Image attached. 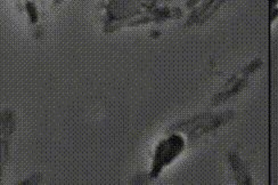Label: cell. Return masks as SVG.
Returning a JSON list of instances; mask_svg holds the SVG:
<instances>
[{"label":"cell","mask_w":278,"mask_h":185,"mask_svg":"<svg viewBox=\"0 0 278 185\" xmlns=\"http://www.w3.org/2000/svg\"><path fill=\"white\" fill-rule=\"evenodd\" d=\"M185 148V139L180 135L173 134L158 144L153 158L150 177H158L164 167L171 164Z\"/></svg>","instance_id":"1"},{"label":"cell","mask_w":278,"mask_h":185,"mask_svg":"<svg viewBox=\"0 0 278 185\" xmlns=\"http://www.w3.org/2000/svg\"><path fill=\"white\" fill-rule=\"evenodd\" d=\"M16 120L15 113L9 110H5L1 113V160L9 154V141L15 132Z\"/></svg>","instance_id":"2"},{"label":"cell","mask_w":278,"mask_h":185,"mask_svg":"<svg viewBox=\"0 0 278 185\" xmlns=\"http://www.w3.org/2000/svg\"><path fill=\"white\" fill-rule=\"evenodd\" d=\"M40 181H42V175L40 174H33L32 176H30L27 180L22 181L19 184H39Z\"/></svg>","instance_id":"3"},{"label":"cell","mask_w":278,"mask_h":185,"mask_svg":"<svg viewBox=\"0 0 278 185\" xmlns=\"http://www.w3.org/2000/svg\"><path fill=\"white\" fill-rule=\"evenodd\" d=\"M277 17H278V7L270 9V23H273Z\"/></svg>","instance_id":"4"},{"label":"cell","mask_w":278,"mask_h":185,"mask_svg":"<svg viewBox=\"0 0 278 185\" xmlns=\"http://www.w3.org/2000/svg\"><path fill=\"white\" fill-rule=\"evenodd\" d=\"M198 1H199V0H188V1L186 2V6H187L188 8H191V7H193V6H194L195 4H197Z\"/></svg>","instance_id":"5"},{"label":"cell","mask_w":278,"mask_h":185,"mask_svg":"<svg viewBox=\"0 0 278 185\" xmlns=\"http://www.w3.org/2000/svg\"><path fill=\"white\" fill-rule=\"evenodd\" d=\"M278 5V0H270V9H273Z\"/></svg>","instance_id":"6"},{"label":"cell","mask_w":278,"mask_h":185,"mask_svg":"<svg viewBox=\"0 0 278 185\" xmlns=\"http://www.w3.org/2000/svg\"><path fill=\"white\" fill-rule=\"evenodd\" d=\"M62 1H63V0H54V2H53V7H56V6L61 5V4H62Z\"/></svg>","instance_id":"7"}]
</instances>
